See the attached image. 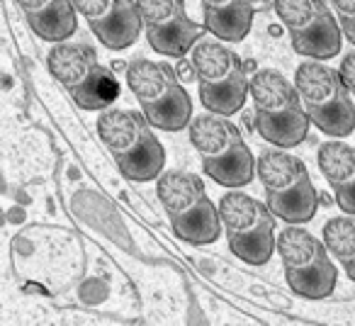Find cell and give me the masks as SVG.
I'll use <instances>...</instances> for the list:
<instances>
[{"instance_id": "obj_1", "label": "cell", "mask_w": 355, "mask_h": 326, "mask_svg": "<svg viewBox=\"0 0 355 326\" xmlns=\"http://www.w3.org/2000/svg\"><path fill=\"white\" fill-rule=\"evenodd\" d=\"M188 134L205 173L222 188H243L258 175V158H253L239 127L227 114L207 110L190 122Z\"/></svg>"}, {"instance_id": "obj_2", "label": "cell", "mask_w": 355, "mask_h": 326, "mask_svg": "<svg viewBox=\"0 0 355 326\" xmlns=\"http://www.w3.org/2000/svg\"><path fill=\"white\" fill-rule=\"evenodd\" d=\"M98 134L110 148L117 169L137 183L156 180L166 166V151L158 141L153 124L137 110L107 108L98 114Z\"/></svg>"}, {"instance_id": "obj_3", "label": "cell", "mask_w": 355, "mask_h": 326, "mask_svg": "<svg viewBox=\"0 0 355 326\" xmlns=\"http://www.w3.org/2000/svg\"><path fill=\"white\" fill-rule=\"evenodd\" d=\"M253 122L268 144L295 148L309 134V114L295 83L275 69H261L251 76Z\"/></svg>"}, {"instance_id": "obj_4", "label": "cell", "mask_w": 355, "mask_h": 326, "mask_svg": "<svg viewBox=\"0 0 355 326\" xmlns=\"http://www.w3.org/2000/svg\"><path fill=\"white\" fill-rule=\"evenodd\" d=\"M156 193L178 239L195 246H207L222 237L219 205L209 200L200 175L178 169L163 171L156 178Z\"/></svg>"}, {"instance_id": "obj_5", "label": "cell", "mask_w": 355, "mask_h": 326, "mask_svg": "<svg viewBox=\"0 0 355 326\" xmlns=\"http://www.w3.org/2000/svg\"><path fill=\"white\" fill-rule=\"evenodd\" d=\"M124 74L129 90L153 127L161 132H180L190 127L193 100L173 66L151 59H132Z\"/></svg>"}, {"instance_id": "obj_6", "label": "cell", "mask_w": 355, "mask_h": 326, "mask_svg": "<svg viewBox=\"0 0 355 326\" xmlns=\"http://www.w3.org/2000/svg\"><path fill=\"white\" fill-rule=\"evenodd\" d=\"M258 180L268 207L287 224H306L319 209V190L311 183L304 161L287 148L272 146L258 156Z\"/></svg>"}, {"instance_id": "obj_7", "label": "cell", "mask_w": 355, "mask_h": 326, "mask_svg": "<svg viewBox=\"0 0 355 326\" xmlns=\"http://www.w3.org/2000/svg\"><path fill=\"white\" fill-rule=\"evenodd\" d=\"M295 85L311 124L329 137H348L355 129V103L340 69L326 61L306 59L297 66Z\"/></svg>"}, {"instance_id": "obj_8", "label": "cell", "mask_w": 355, "mask_h": 326, "mask_svg": "<svg viewBox=\"0 0 355 326\" xmlns=\"http://www.w3.org/2000/svg\"><path fill=\"white\" fill-rule=\"evenodd\" d=\"M205 110L232 117L246 105L251 95V78L246 64L222 40L198 42L190 51Z\"/></svg>"}, {"instance_id": "obj_9", "label": "cell", "mask_w": 355, "mask_h": 326, "mask_svg": "<svg viewBox=\"0 0 355 326\" xmlns=\"http://www.w3.org/2000/svg\"><path fill=\"white\" fill-rule=\"evenodd\" d=\"M219 217L229 248L243 263L266 266L277 251V217L268 203L234 188L219 200Z\"/></svg>"}, {"instance_id": "obj_10", "label": "cell", "mask_w": 355, "mask_h": 326, "mask_svg": "<svg viewBox=\"0 0 355 326\" xmlns=\"http://www.w3.org/2000/svg\"><path fill=\"white\" fill-rule=\"evenodd\" d=\"M49 74L80 110L103 112L119 95V85L88 44L56 42L46 54Z\"/></svg>"}, {"instance_id": "obj_11", "label": "cell", "mask_w": 355, "mask_h": 326, "mask_svg": "<svg viewBox=\"0 0 355 326\" xmlns=\"http://www.w3.org/2000/svg\"><path fill=\"white\" fill-rule=\"evenodd\" d=\"M277 253L292 292L306 300H326L336 290L338 271L331 261L329 246L324 239L302 229V224H287L277 234Z\"/></svg>"}, {"instance_id": "obj_12", "label": "cell", "mask_w": 355, "mask_h": 326, "mask_svg": "<svg viewBox=\"0 0 355 326\" xmlns=\"http://www.w3.org/2000/svg\"><path fill=\"white\" fill-rule=\"evenodd\" d=\"M272 8L300 56L329 61L340 54L343 30L326 0H275Z\"/></svg>"}, {"instance_id": "obj_13", "label": "cell", "mask_w": 355, "mask_h": 326, "mask_svg": "<svg viewBox=\"0 0 355 326\" xmlns=\"http://www.w3.org/2000/svg\"><path fill=\"white\" fill-rule=\"evenodd\" d=\"M141 12L144 35L156 54L185 59L205 37L207 27L190 20L185 0H137Z\"/></svg>"}, {"instance_id": "obj_14", "label": "cell", "mask_w": 355, "mask_h": 326, "mask_svg": "<svg viewBox=\"0 0 355 326\" xmlns=\"http://www.w3.org/2000/svg\"><path fill=\"white\" fill-rule=\"evenodd\" d=\"M93 35L112 51L129 49L144 32L137 0H73Z\"/></svg>"}, {"instance_id": "obj_15", "label": "cell", "mask_w": 355, "mask_h": 326, "mask_svg": "<svg viewBox=\"0 0 355 326\" xmlns=\"http://www.w3.org/2000/svg\"><path fill=\"white\" fill-rule=\"evenodd\" d=\"M27 25L44 42H66L78 30V10L73 0H15Z\"/></svg>"}, {"instance_id": "obj_16", "label": "cell", "mask_w": 355, "mask_h": 326, "mask_svg": "<svg viewBox=\"0 0 355 326\" xmlns=\"http://www.w3.org/2000/svg\"><path fill=\"white\" fill-rule=\"evenodd\" d=\"M319 169L345 214L355 217V148L343 141H326L319 148Z\"/></svg>"}, {"instance_id": "obj_17", "label": "cell", "mask_w": 355, "mask_h": 326, "mask_svg": "<svg viewBox=\"0 0 355 326\" xmlns=\"http://www.w3.org/2000/svg\"><path fill=\"white\" fill-rule=\"evenodd\" d=\"M205 27L222 42H241L251 32L253 0H202Z\"/></svg>"}, {"instance_id": "obj_18", "label": "cell", "mask_w": 355, "mask_h": 326, "mask_svg": "<svg viewBox=\"0 0 355 326\" xmlns=\"http://www.w3.org/2000/svg\"><path fill=\"white\" fill-rule=\"evenodd\" d=\"M324 241L345 275L355 282V217L343 214L324 224Z\"/></svg>"}, {"instance_id": "obj_19", "label": "cell", "mask_w": 355, "mask_h": 326, "mask_svg": "<svg viewBox=\"0 0 355 326\" xmlns=\"http://www.w3.org/2000/svg\"><path fill=\"white\" fill-rule=\"evenodd\" d=\"M331 6L336 10L345 40L355 44V0H331Z\"/></svg>"}, {"instance_id": "obj_20", "label": "cell", "mask_w": 355, "mask_h": 326, "mask_svg": "<svg viewBox=\"0 0 355 326\" xmlns=\"http://www.w3.org/2000/svg\"><path fill=\"white\" fill-rule=\"evenodd\" d=\"M340 74H343L345 83H348L350 93H353V98H355V51L343 56V61H340Z\"/></svg>"}, {"instance_id": "obj_21", "label": "cell", "mask_w": 355, "mask_h": 326, "mask_svg": "<svg viewBox=\"0 0 355 326\" xmlns=\"http://www.w3.org/2000/svg\"><path fill=\"white\" fill-rule=\"evenodd\" d=\"M253 8H256V12L266 10V8H270V3H268V0H253Z\"/></svg>"}]
</instances>
